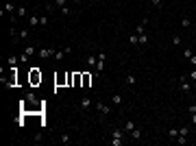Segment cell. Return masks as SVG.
<instances>
[{
  "mask_svg": "<svg viewBox=\"0 0 196 146\" xmlns=\"http://www.w3.org/2000/svg\"><path fill=\"white\" fill-rule=\"evenodd\" d=\"M37 83H41V72L39 68H31V85H37Z\"/></svg>",
  "mask_w": 196,
  "mask_h": 146,
  "instance_id": "3",
  "label": "cell"
},
{
  "mask_svg": "<svg viewBox=\"0 0 196 146\" xmlns=\"http://www.w3.org/2000/svg\"><path fill=\"white\" fill-rule=\"evenodd\" d=\"M59 11H61V13H63V15H70V13H72V9H70V7H68V5H65V7H63V9H59Z\"/></svg>",
  "mask_w": 196,
  "mask_h": 146,
  "instance_id": "30",
  "label": "cell"
},
{
  "mask_svg": "<svg viewBox=\"0 0 196 146\" xmlns=\"http://www.w3.org/2000/svg\"><path fill=\"white\" fill-rule=\"evenodd\" d=\"M190 63H192V65L196 68V55H192V57H190Z\"/></svg>",
  "mask_w": 196,
  "mask_h": 146,
  "instance_id": "33",
  "label": "cell"
},
{
  "mask_svg": "<svg viewBox=\"0 0 196 146\" xmlns=\"http://www.w3.org/2000/svg\"><path fill=\"white\" fill-rule=\"evenodd\" d=\"M48 22H50V20H48V18H39V24H41V26H46Z\"/></svg>",
  "mask_w": 196,
  "mask_h": 146,
  "instance_id": "31",
  "label": "cell"
},
{
  "mask_svg": "<svg viewBox=\"0 0 196 146\" xmlns=\"http://www.w3.org/2000/svg\"><path fill=\"white\" fill-rule=\"evenodd\" d=\"M168 137H170V140H177V137H179V129H170V131H168Z\"/></svg>",
  "mask_w": 196,
  "mask_h": 146,
  "instance_id": "19",
  "label": "cell"
},
{
  "mask_svg": "<svg viewBox=\"0 0 196 146\" xmlns=\"http://www.w3.org/2000/svg\"><path fill=\"white\" fill-rule=\"evenodd\" d=\"M105 61H107V55L105 53H98V63H96V72H98V74L105 70Z\"/></svg>",
  "mask_w": 196,
  "mask_h": 146,
  "instance_id": "5",
  "label": "cell"
},
{
  "mask_svg": "<svg viewBox=\"0 0 196 146\" xmlns=\"http://www.w3.org/2000/svg\"><path fill=\"white\" fill-rule=\"evenodd\" d=\"M87 63H89V68H94V70H96V63H98V55H89V57H87Z\"/></svg>",
  "mask_w": 196,
  "mask_h": 146,
  "instance_id": "13",
  "label": "cell"
},
{
  "mask_svg": "<svg viewBox=\"0 0 196 146\" xmlns=\"http://www.w3.org/2000/svg\"><path fill=\"white\" fill-rule=\"evenodd\" d=\"M133 129H135V122H127V124H124V131H127V133H131Z\"/></svg>",
  "mask_w": 196,
  "mask_h": 146,
  "instance_id": "25",
  "label": "cell"
},
{
  "mask_svg": "<svg viewBox=\"0 0 196 146\" xmlns=\"http://www.w3.org/2000/svg\"><path fill=\"white\" fill-rule=\"evenodd\" d=\"M79 107L81 109H89L92 107V98H89V96H83V98L79 101Z\"/></svg>",
  "mask_w": 196,
  "mask_h": 146,
  "instance_id": "9",
  "label": "cell"
},
{
  "mask_svg": "<svg viewBox=\"0 0 196 146\" xmlns=\"http://www.w3.org/2000/svg\"><path fill=\"white\" fill-rule=\"evenodd\" d=\"M18 18H29V11H26V7H18V11H15V18H11V20L15 22Z\"/></svg>",
  "mask_w": 196,
  "mask_h": 146,
  "instance_id": "8",
  "label": "cell"
},
{
  "mask_svg": "<svg viewBox=\"0 0 196 146\" xmlns=\"http://www.w3.org/2000/svg\"><path fill=\"white\" fill-rule=\"evenodd\" d=\"M96 109H98V113H100L103 118H107V116L111 113V107H109L107 103H96Z\"/></svg>",
  "mask_w": 196,
  "mask_h": 146,
  "instance_id": "4",
  "label": "cell"
},
{
  "mask_svg": "<svg viewBox=\"0 0 196 146\" xmlns=\"http://www.w3.org/2000/svg\"><path fill=\"white\" fill-rule=\"evenodd\" d=\"M122 101H124V98H122V94H113L111 96V103L113 105H122Z\"/></svg>",
  "mask_w": 196,
  "mask_h": 146,
  "instance_id": "15",
  "label": "cell"
},
{
  "mask_svg": "<svg viewBox=\"0 0 196 146\" xmlns=\"http://www.w3.org/2000/svg\"><path fill=\"white\" fill-rule=\"evenodd\" d=\"M190 79H192V81H196V70H192V72H190Z\"/></svg>",
  "mask_w": 196,
  "mask_h": 146,
  "instance_id": "34",
  "label": "cell"
},
{
  "mask_svg": "<svg viewBox=\"0 0 196 146\" xmlns=\"http://www.w3.org/2000/svg\"><path fill=\"white\" fill-rule=\"evenodd\" d=\"M179 135H190V127H179Z\"/></svg>",
  "mask_w": 196,
  "mask_h": 146,
  "instance_id": "26",
  "label": "cell"
},
{
  "mask_svg": "<svg viewBox=\"0 0 196 146\" xmlns=\"http://www.w3.org/2000/svg\"><path fill=\"white\" fill-rule=\"evenodd\" d=\"M190 122H194V124H196V113H190Z\"/></svg>",
  "mask_w": 196,
  "mask_h": 146,
  "instance_id": "35",
  "label": "cell"
},
{
  "mask_svg": "<svg viewBox=\"0 0 196 146\" xmlns=\"http://www.w3.org/2000/svg\"><path fill=\"white\" fill-rule=\"evenodd\" d=\"M111 146H122L127 142V131L124 129H111Z\"/></svg>",
  "mask_w": 196,
  "mask_h": 146,
  "instance_id": "1",
  "label": "cell"
},
{
  "mask_svg": "<svg viewBox=\"0 0 196 146\" xmlns=\"http://www.w3.org/2000/svg\"><path fill=\"white\" fill-rule=\"evenodd\" d=\"M24 55H26V57H33V55H37V48L31 44V46H26V48H24V50H22Z\"/></svg>",
  "mask_w": 196,
  "mask_h": 146,
  "instance_id": "10",
  "label": "cell"
},
{
  "mask_svg": "<svg viewBox=\"0 0 196 146\" xmlns=\"http://www.w3.org/2000/svg\"><path fill=\"white\" fill-rule=\"evenodd\" d=\"M179 89L181 92H192V85H190V81L185 77H179Z\"/></svg>",
  "mask_w": 196,
  "mask_h": 146,
  "instance_id": "6",
  "label": "cell"
},
{
  "mask_svg": "<svg viewBox=\"0 0 196 146\" xmlns=\"http://www.w3.org/2000/svg\"><path fill=\"white\" fill-rule=\"evenodd\" d=\"M94 2H103V0H94Z\"/></svg>",
  "mask_w": 196,
  "mask_h": 146,
  "instance_id": "37",
  "label": "cell"
},
{
  "mask_svg": "<svg viewBox=\"0 0 196 146\" xmlns=\"http://www.w3.org/2000/svg\"><path fill=\"white\" fill-rule=\"evenodd\" d=\"M129 135H131V140H142V131H139L137 127H135V129H133V131H131Z\"/></svg>",
  "mask_w": 196,
  "mask_h": 146,
  "instance_id": "14",
  "label": "cell"
},
{
  "mask_svg": "<svg viewBox=\"0 0 196 146\" xmlns=\"http://www.w3.org/2000/svg\"><path fill=\"white\" fill-rule=\"evenodd\" d=\"M194 92H196V89H194Z\"/></svg>",
  "mask_w": 196,
  "mask_h": 146,
  "instance_id": "38",
  "label": "cell"
},
{
  "mask_svg": "<svg viewBox=\"0 0 196 146\" xmlns=\"http://www.w3.org/2000/svg\"><path fill=\"white\" fill-rule=\"evenodd\" d=\"M135 83H137V79H135V74H127V85H131V87H133Z\"/></svg>",
  "mask_w": 196,
  "mask_h": 146,
  "instance_id": "18",
  "label": "cell"
},
{
  "mask_svg": "<svg viewBox=\"0 0 196 146\" xmlns=\"http://www.w3.org/2000/svg\"><path fill=\"white\" fill-rule=\"evenodd\" d=\"M68 5V0H55V9H63Z\"/></svg>",
  "mask_w": 196,
  "mask_h": 146,
  "instance_id": "20",
  "label": "cell"
},
{
  "mask_svg": "<svg viewBox=\"0 0 196 146\" xmlns=\"http://www.w3.org/2000/svg\"><path fill=\"white\" fill-rule=\"evenodd\" d=\"M172 44H174V46H181V44H183V39H181L179 35H174V37H172Z\"/></svg>",
  "mask_w": 196,
  "mask_h": 146,
  "instance_id": "27",
  "label": "cell"
},
{
  "mask_svg": "<svg viewBox=\"0 0 196 146\" xmlns=\"http://www.w3.org/2000/svg\"><path fill=\"white\" fill-rule=\"evenodd\" d=\"M181 26H183V29H190V26H192V20H190V18H183V20H181Z\"/></svg>",
  "mask_w": 196,
  "mask_h": 146,
  "instance_id": "21",
  "label": "cell"
},
{
  "mask_svg": "<svg viewBox=\"0 0 196 146\" xmlns=\"http://www.w3.org/2000/svg\"><path fill=\"white\" fill-rule=\"evenodd\" d=\"M192 55H194V50H192V48H183V57H185V59H190Z\"/></svg>",
  "mask_w": 196,
  "mask_h": 146,
  "instance_id": "24",
  "label": "cell"
},
{
  "mask_svg": "<svg viewBox=\"0 0 196 146\" xmlns=\"http://www.w3.org/2000/svg\"><path fill=\"white\" fill-rule=\"evenodd\" d=\"M55 83H57L59 87L65 85V83H68V74H57V77H55Z\"/></svg>",
  "mask_w": 196,
  "mask_h": 146,
  "instance_id": "11",
  "label": "cell"
},
{
  "mask_svg": "<svg viewBox=\"0 0 196 146\" xmlns=\"http://www.w3.org/2000/svg\"><path fill=\"white\" fill-rule=\"evenodd\" d=\"M151 2H153V7H155V9H161V5H163V0H151Z\"/></svg>",
  "mask_w": 196,
  "mask_h": 146,
  "instance_id": "29",
  "label": "cell"
},
{
  "mask_svg": "<svg viewBox=\"0 0 196 146\" xmlns=\"http://www.w3.org/2000/svg\"><path fill=\"white\" fill-rule=\"evenodd\" d=\"M81 87H85V89L92 87V74H89V72H83V83H81Z\"/></svg>",
  "mask_w": 196,
  "mask_h": 146,
  "instance_id": "7",
  "label": "cell"
},
{
  "mask_svg": "<svg viewBox=\"0 0 196 146\" xmlns=\"http://www.w3.org/2000/svg\"><path fill=\"white\" fill-rule=\"evenodd\" d=\"M2 11H7V13H15V11H18V9H15V5H13V2H7V5H5V9H2Z\"/></svg>",
  "mask_w": 196,
  "mask_h": 146,
  "instance_id": "16",
  "label": "cell"
},
{
  "mask_svg": "<svg viewBox=\"0 0 196 146\" xmlns=\"http://www.w3.org/2000/svg\"><path fill=\"white\" fill-rule=\"evenodd\" d=\"M129 44H131V46H137V44H139V35H137V33H131V35H129Z\"/></svg>",
  "mask_w": 196,
  "mask_h": 146,
  "instance_id": "12",
  "label": "cell"
},
{
  "mask_svg": "<svg viewBox=\"0 0 196 146\" xmlns=\"http://www.w3.org/2000/svg\"><path fill=\"white\" fill-rule=\"evenodd\" d=\"M79 2H81V0H74V5H79Z\"/></svg>",
  "mask_w": 196,
  "mask_h": 146,
  "instance_id": "36",
  "label": "cell"
},
{
  "mask_svg": "<svg viewBox=\"0 0 196 146\" xmlns=\"http://www.w3.org/2000/svg\"><path fill=\"white\" fill-rule=\"evenodd\" d=\"M39 24V18L37 15H29V26H37Z\"/></svg>",
  "mask_w": 196,
  "mask_h": 146,
  "instance_id": "17",
  "label": "cell"
},
{
  "mask_svg": "<svg viewBox=\"0 0 196 146\" xmlns=\"http://www.w3.org/2000/svg\"><path fill=\"white\" fill-rule=\"evenodd\" d=\"M55 48H39V50H37V55H39V59H53L55 57Z\"/></svg>",
  "mask_w": 196,
  "mask_h": 146,
  "instance_id": "2",
  "label": "cell"
},
{
  "mask_svg": "<svg viewBox=\"0 0 196 146\" xmlns=\"http://www.w3.org/2000/svg\"><path fill=\"white\" fill-rule=\"evenodd\" d=\"M187 111H190V113H196V105H190V107H187Z\"/></svg>",
  "mask_w": 196,
  "mask_h": 146,
  "instance_id": "32",
  "label": "cell"
},
{
  "mask_svg": "<svg viewBox=\"0 0 196 146\" xmlns=\"http://www.w3.org/2000/svg\"><path fill=\"white\" fill-rule=\"evenodd\" d=\"M139 44H142V46L148 44V35H146V33H142V35H139Z\"/></svg>",
  "mask_w": 196,
  "mask_h": 146,
  "instance_id": "23",
  "label": "cell"
},
{
  "mask_svg": "<svg viewBox=\"0 0 196 146\" xmlns=\"http://www.w3.org/2000/svg\"><path fill=\"white\" fill-rule=\"evenodd\" d=\"M59 140H61L63 144H70V142H72V137H70V133H63V135H61Z\"/></svg>",
  "mask_w": 196,
  "mask_h": 146,
  "instance_id": "22",
  "label": "cell"
},
{
  "mask_svg": "<svg viewBox=\"0 0 196 146\" xmlns=\"http://www.w3.org/2000/svg\"><path fill=\"white\" fill-rule=\"evenodd\" d=\"M174 142H179V144H187V135H179Z\"/></svg>",
  "mask_w": 196,
  "mask_h": 146,
  "instance_id": "28",
  "label": "cell"
}]
</instances>
